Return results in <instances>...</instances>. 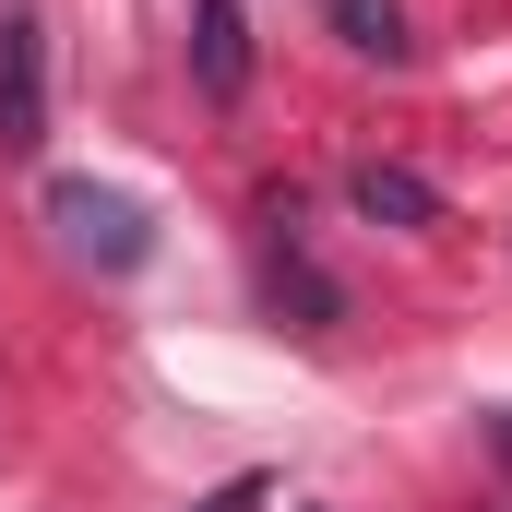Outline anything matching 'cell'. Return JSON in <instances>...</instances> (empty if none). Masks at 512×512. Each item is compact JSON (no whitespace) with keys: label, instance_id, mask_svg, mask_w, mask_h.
I'll list each match as a JSON object with an SVG mask.
<instances>
[{"label":"cell","instance_id":"obj_4","mask_svg":"<svg viewBox=\"0 0 512 512\" xmlns=\"http://www.w3.org/2000/svg\"><path fill=\"white\" fill-rule=\"evenodd\" d=\"M191 84H203L215 108L251 84V24H239V0H191Z\"/></svg>","mask_w":512,"mask_h":512},{"label":"cell","instance_id":"obj_1","mask_svg":"<svg viewBox=\"0 0 512 512\" xmlns=\"http://www.w3.org/2000/svg\"><path fill=\"white\" fill-rule=\"evenodd\" d=\"M48 227H60V251L96 262V274H143V251H155L143 203L108 191V179H48Z\"/></svg>","mask_w":512,"mask_h":512},{"label":"cell","instance_id":"obj_7","mask_svg":"<svg viewBox=\"0 0 512 512\" xmlns=\"http://www.w3.org/2000/svg\"><path fill=\"white\" fill-rule=\"evenodd\" d=\"M203 512H262V477H227V489H215Z\"/></svg>","mask_w":512,"mask_h":512},{"label":"cell","instance_id":"obj_6","mask_svg":"<svg viewBox=\"0 0 512 512\" xmlns=\"http://www.w3.org/2000/svg\"><path fill=\"white\" fill-rule=\"evenodd\" d=\"M334 24H346L358 60H405V48H417V36H405V0H334Z\"/></svg>","mask_w":512,"mask_h":512},{"label":"cell","instance_id":"obj_5","mask_svg":"<svg viewBox=\"0 0 512 512\" xmlns=\"http://www.w3.org/2000/svg\"><path fill=\"white\" fill-rule=\"evenodd\" d=\"M346 203H358L370 227H441V191H429L417 167H382V155H370V167L346 179Z\"/></svg>","mask_w":512,"mask_h":512},{"label":"cell","instance_id":"obj_3","mask_svg":"<svg viewBox=\"0 0 512 512\" xmlns=\"http://www.w3.org/2000/svg\"><path fill=\"white\" fill-rule=\"evenodd\" d=\"M262 227H274V239H262V298H274V310H286L298 334H334V322H346V286H334L322 262L298 251V191H286V203H274Z\"/></svg>","mask_w":512,"mask_h":512},{"label":"cell","instance_id":"obj_8","mask_svg":"<svg viewBox=\"0 0 512 512\" xmlns=\"http://www.w3.org/2000/svg\"><path fill=\"white\" fill-rule=\"evenodd\" d=\"M489 441H501V465H512V405H501V417H489Z\"/></svg>","mask_w":512,"mask_h":512},{"label":"cell","instance_id":"obj_2","mask_svg":"<svg viewBox=\"0 0 512 512\" xmlns=\"http://www.w3.org/2000/svg\"><path fill=\"white\" fill-rule=\"evenodd\" d=\"M48 143V36H36V0H0V155H36Z\"/></svg>","mask_w":512,"mask_h":512}]
</instances>
